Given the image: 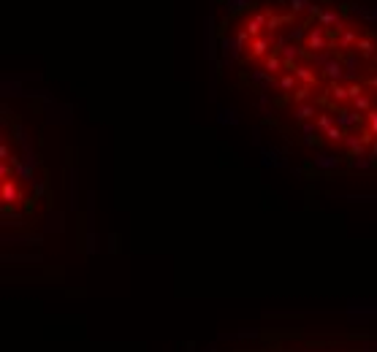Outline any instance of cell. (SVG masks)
I'll use <instances>...</instances> for the list:
<instances>
[{
	"mask_svg": "<svg viewBox=\"0 0 377 352\" xmlns=\"http://www.w3.org/2000/svg\"><path fill=\"white\" fill-rule=\"evenodd\" d=\"M334 46V38L331 33H328L323 25H315V28H309L307 38H304V49L307 52H326Z\"/></svg>",
	"mask_w": 377,
	"mask_h": 352,
	"instance_id": "1",
	"label": "cell"
},
{
	"mask_svg": "<svg viewBox=\"0 0 377 352\" xmlns=\"http://www.w3.org/2000/svg\"><path fill=\"white\" fill-rule=\"evenodd\" d=\"M334 38V49H342V52H353L355 44H358V25L355 22H347L345 28H342L339 33H331Z\"/></svg>",
	"mask_w": 377,
	"mask_h": 352,
	"instance_id": "2",
	"label": "cell"
},
{
	"mask_svg": "<svg viewBox=\"0 0 377 352\" xmlns=\"http://www.w3.org/2000/svg\"><path fill=\"white\" fill-rule=\"evenodd\" d=\"M272 49H274L272 36L264 33V36H258V38H253L250 41V46H247V52H244V60H250V63H261L264 57L272 55Z\"/></svg>",
	"mask_w": 377,
	"mask_h": 352,
	"instance_id": "3",
	"label": "cell"
},
{
	"mask_svg": "<svg viewBox=\"0 0 377 352\" xmlns=\"http://www.w3.org/2000/svg\"><path fill=\"white\" fill-rule=\"evenodd\" d=\"M266 22H269V9L266 11L258 9V11H253V14L241 22V30H244L250 38H258V36H264L266 33Z\"/></svg>",
	"mask_w": 377,
	"mask_h": 352,
	"instance_id": "4",
	"label": "cell"
},
{
	"mask_svg": "<svg viewBox=\"0 0 377 352\" xmlns=\"http://www.w3.org/2000/svg\"><path fill=\"white\" fill-rule=\"evenodd\" d=\"M318 25H323L328 33H339L347 22H345V17H342L336 9H323L318 14Z\"/></svg>",
	"mask_w": 377,
	"mask_h": 352,
	"instance_id": "5",
	"label": "cell"
},
{
	"mask_svg": "<svg viewBox=\"0 0 377 352\" xmlns=\"http://www.w3.org/2000/svg\"><path fill=\"white\" fill-rule=\"evenodd\" d=\"M355 49H358V55L363 60H374L377 57V44H374L372 36H361L358 44H355Z\"/></svg>",
	"mask_w": 377,
	"mask_h": 352,
	"instance_id": "6",
	"label": "cell"
},
{
	"mask_svg": "<svg viewBox=\"0 0 377 352\" xmlns=\"http://www.w3.org/2000/svg\"><path fill=\"white\" fill-rule=\"evenodd\" d=\"M258 6V0H225L228 14H236V11H250Z\"/></svg>",
	"mask_w": 377,
	"mask_h": 352,
	"instance_id": "7",
	"label": "cell"
},
{
	"mask_svg": "<svg viewBox=\"0 0 377 352\" xmlns=\"http://www.w3.org/2000/svg\"><path fill=\"white\" fill-rule=\"evenodd\" d=\"M307 33H309V28H304V25H296V28L288 30V41H291V44H304Z\"/></svg>",
	"mask_w": 377,
	"mask_h": 352,
	"instance_id": "8",
	"label": "cell"
},
{
	"mask_svg": "<svg viewBox=\"0 0 377 352\" xmlns=\"http://www.w3.org/2000/svg\"><path fill=\"white\" fill-rule=\"evenodd\" d=\"M315 0H288V9L293 11V14H301V11H312Z\"/></svg>",
	"mask_w": 377,
	"mask_h": 352,
	"instance_id": "9",
	"label": "cell"
}]
</instances>
